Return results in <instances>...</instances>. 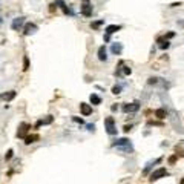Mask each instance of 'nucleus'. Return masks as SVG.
<instances>
[{
    "label": "nucleus",
    "instance_id": "obj_1",
    "mask_svg": "<svg viewBox=\"0 0 184 184\" xmlns=\"http://www.w3.org/2000/svg\"><path fill=\"white\" fill-rule=\"evenodd\" d=\"M104 127H106V132H107L109 135H115V133H117V127H115V120H113V117H107V118L104 120Z\"/></svg>",
    "mask_w": 184,
    "mask_h": 184
},
{
    "label": "nucleus",
    "instance_id": "obj_2",
    "mask_svg": "<svg viewBox=\"0 0 184 184\" xmlns=\"http://www.w3.org/2000/svg\"><path fill=\"white\" fill-rule=\"evenodd\" d=\"M167 175H169V172H167L164 167H159V169H156V170H153V172L150 173V181H156V179L164 178V176H167Z\"/></svg>",
    "mask_w": 184,
    "mask_h": 184
},
{
    "label": "nucleus",
    "instance_id": "obj_3",
    "mask_svg": "<svg viewBox=\"0 0 184 184\" xmlns=\"http://www.w3.org/2000/svg\"><path fill=\"white\" fill-rule=\"evenodd\" d=\"M29 129H31V126H29L28 123H21V124L18 126V130H17V136H18V138H25Z\"/></svg>",
    "mask_w": 184,
    "mask_h": 184
},
{
    "label": "nucleus",
    "instance_id": "obj_4",
    "mask_svg": "<svg viewBox=\"0 0 184 184\" xmlns=\"http://www.w3.org/2000/svg\"><path fill=\"white\" fill-rule=\"evenodd\" d=\"M81 14L84 17H90L92 15V6H90L89 0H84V2H83V5H81Z\"/></svg>",
    "mask_w": 184,
    "mask_h": 184
},
{
    "label": "nucleus",
    "instance_id": "obj_5",
    "mask_svg": "<svg viewBox=\"0 0 184 184\" xmlns=\"http://www.w3.org/2000/svg\"><path fill=\"white\" fill-rule=\"evenodd\" d=\"M35 31H37V25H35V23H26L23 34H25V35H31V34H34Z\"/></svg>",
    "mask_w": 184,
    "mask_h": 184
},
{
    "label": "nucleus",
    "instance_id": "obj_6",
    "mask_svg": "<svg viewBox=\"0 0 184 184\" xmlns=\"http://www.w3.org/2000/svg\"><path fill=\"white\" fill-rule=\"evenodd\" d=\"M15 98V90H9V92H5V94H0V100L3 101H11Z\"/></svg>",
    "mask_w": 184,
    "mask_h": 184
},
{
    "label": "nucleus",
    "instance_id": "obj_7",
    "mask_svg": "<svg viewBox=\"0 0 184 184\" xmlns=\"http://www.w3.org/2000/svg\"><path fill=\"white\" fill-rule=\"evenodd\" d=\"M23 23H25V18H23V17H17V18H14V21H12V29L14 31H18L21 26H23Z\"/></svg>",
    "mask_w": 184,
    "mask_h": 184
},
{
    "label": "nucleus",
    "instance_id": "obj_8",
    "mask_svg": "<svg viewBox=\"0 0 184 184\" xmlns=\"http://www.w3.org/2000/svg\"><path fill=\"white\" fill-rule=\"evenodd\" d=\"M80 110H81V113L84 115V117H87V115L92 113V107L87 103H80Z\"/></svg>",
    "mask_w": 184,
    "mask_h": 184
},
{
    "label": "nucleus",
    "instance_id": "obj_9",
    "mask_svg": "<svg viewBox=\"0 0 184 184\" xmlns=\"http://www.w3.org/2000/svg\"><path fill=\"white\" fill-rule=\"evenodd\" d=\"M138 109H140V104H138V103H130V104H124L123 106L124 112H136Z\"/></svg>",
    "mask_w": 184,
    "mask_h": 184
},
{
    "label": "nucleus",
    "instance_id": "obj_10",
    "mask_svg": "<svg viewBox=\"0 0 184 184\" xmlns=\"http://www.w3.org/2000/svg\"><path fill=\"white\" fill-rule=\"evenodd\" d=\"M38 140H40V136H38L37 133L26 135V136H25V144H32V143H35V141H38Z\"/></svg>",
    "mask_w": 184,
    "mask_h": 184
},
{
    "label": "nucleus",
    "instance_id": "obj_11",
    "mask_svg": "<svg viewBox=\"0 0 184 184\" xmlns=\"http://www.w3.org/2000/svg\"><path fill=\"white\" fill-rule=\"evenodd\" d=\"M112 146H130V143H129V140H127V138H120V140H115L113 143H112Z\"/></svg>",
    "mask_w": 184,
    "mask_h": 184
},
{
    "label": "nucleus",
    "instance_id": "obj_12",
    "mask_svg": "<svg viewBox=\"0 0 184 184\" xmlns=\"http://www.w3.org/2000/svg\"><path fill=\"white\" fill-rule=\"evenodd\" d=\"M107 55H106V46H100L98 48V60L101 61H106Z\"/></svg>",
    "mask_w": 184,
    "mask_h": 184
},
{
    "label": "nucleus",
    "instance_id": "obj_13",
    "mask_svg": "<svg viewBox=\"0 0 184 184\" xmlns=\"http://www.w3.org/2000/svg\"><path fill=\"white\" fill-rule=\"evenodd\" d=\"M51 123H52V117H51V115H48L46 118L38 120V121H37V124H35V127H40L41 124H51Z\"/></svg>",
    "mask_w": 184,
    "mask_h": 184
},
{
    "label": "nucleus",
    "instance_id": "obj_14",
    "mask_svg": "<svg viewBox=\"0 0 184 184\" xmlns=\"http://www.w3.org/2000/svg\"><path fill=\"white\" fill-rule=\"evenodd\" d=\"M166 115H167V112H166L163 107H159V109H156V110H155V117H156V118H159V120L166 118Z\"/></svg>",
    "mask_w": 184,
    "mask_h": 184
},
{
    "label": "nucleus",
    "instance_id": "obj_15",
    "mask_svg": "<svg viewBox=\"0 0 184 184\" xmlns=\"http://www.w3.org/2000/svg\"><path fill=\"white\" fill-rule=\"evenodd\" d=\"M121 29V26H118V25H109L107 28H106V34H113V32H117V31H120Z\"/></svg>",
    "mask_w": 184,
    "mask_h": 184
},
{
    "label": "nucleus",
    "instance_id": "obj_16",
    "mask_svg": "<svg viewBox=\"0 0 184 184\" xmlns=\"http://www.w3.org/2000/svg\"><path fill=\"white\" fill-rule=\"evenodd\" d=\"M121 49H123V44L121 43H113L112 44V52L113 54H117V55L121 54Z\"/></svg>",
    "mask_w": 184,
    "mask_h": 184
},
{
    "label": "nucleus",
    "instance_id": "obj_17",
    "mask_svg": "<svg viewBox=\"0 0 184 184\" xmlns=\"http://www.w3.org/2000/svg\"><path fill=\"white\" fill-rule=\"evenodd\" d=\"M158 43H159V48L161 49H167L169 46H170L169 40H166V38H158Z\"/></svg>",
    "mask_w": 184,
    "mask_h": 184
},
{
    "label": "nucleus",
    "instance_id": "obj_18",
    "mask_svg": "<svg viewBox=\"0 0 184 184\" xmlns=\"http://www.w3.org/2000/svg\"><path fill=\"white\" fill-rule=\"evenodd\" d=\"M89 100H90V103H92V104H100V103H101V98H100L97 94H90Z\"/></svg>",
    "mask_w": 184,
    "mask_h": 184
},
{
    "label": "nucleus",
    "instance_id": "obj_19",
    "mask_svg": "<svg viewBox=\"0 0 184 184\" xmlns=\"http://www.w3.org/2000/svg\"><path fill=\"white\" fill-rule=\"evenodd\" d=\"M23 69H25V71H28V69H29V60H28V57L23 58Z\"/></svg>",
    "mask_w": 184,
    "mask_h": 184
},
{
    "label": "nucleus",
    "instance_id": "obj_20",
    "mask_svg": "<svg viewBox=\"0 0 184 184\" xmlns=\"http://www.w3.org/2000/svg\"><path fill=\"white\" fill-rule=\"evenodd\" d=\"M120 92H121V87H120V86H113V87H112V94H115V95H118Z\"/></svg>",
    "mask_w": 184,
    "mask_h": 184
},
{
    "label": "nucleus",
    "instance_id": "obj_21",
    "mask_svg": "<svg viewBox=\"0 0 184 184\" xmlns=\"http://www.w3.org/2000/svg\"><path fill=\"white\" fill-rule=\"evenodd\" d=\"M12 155H14V150H12V149H9V150L6 152V155H5V159H6V161H8V159H11V158H12Z\"/></svg>",
    "mask_w": 184,
    "mask_h": 184
},
{
    "label": "nucleus",
    "instance_id": "obj_22",
    "mask_svg": "<svg viewBox=\"0 0 184 184\" xmlns=\"http://www.w3.org/2000/svg\"><path fill=\"white\" fill-rule=\"evenodd\" d=\"M147 83H149V84H156V83H158V78H156V77H150V78L147 80Z\"/></svg>",
    "mask_w": 184,
    "mask_h": 184
},
{
    "label": "nucleus",
    "instance_id": "obj_23",
    "mask_svg": "<svg viewBox=\"0 0 184 184\" xmlns=\"http://www.w3.org/2000/svg\"><path fill=\"white\" fill-rule=\"evenodd\" d=\"M100 25H103V20H98V21H95V23H92V28H98Z\"/></svg>",
    "mask_w": 184,
    "mask_h": 184
},
{
    "label": "nucleus",
    "instance_id": "obj_24",
    "mask_svg": "<svg viewBox=\"0 0 184 184\" xmlns=\"http://www.w3.org/2000/svg\"><path fill=\"white\" fill-rule=\"evenodd\" d=\"M175 161H176V155H172V156L169 158V163H170V164H173Z\"/></svg>",
    "mask_w": 184,
    "mask_h": 184
},
{
    "label": "nucleus",
    "instance_id": "obj_25",
    "mask_svg": "<svg viewBox=\"0 0 184 184\" xmlns=\"http://www.w3.org/2000/svg\"><path fill=\"white\" fill-rule=\"evenodd\" d=\"M173 35H175V32H167V34H166V35H164V38H166V40H167V38H172V37H173Z\"/></svg>",
    "mask_w": 184,
    "mask_h": 184
},
{
    "label": "nucleus",
    "instance_id": "obj_26",
    "mask_svg": "<svg viewBox=\"0 0 184 184\" xmlns=\"http://www.w3.org/2000/svg\"><path fill=\"white\" fill-rule=\"evenodd\" d=\"M123 72H124L126 75H129V74H130L132 71H130V67H124V69H123Z\"/></svg>",
    "mask_w": 184,
    "mask_h": 184
},
{
    "label": "nucleus",
    "instance_id": "obj_27",
    "mask_svg": "<svg viewBox=\"0 0 184 184\" xmlns=\"http://www.w3.org/2000/svg\"><path fill=\"white\" fill-rule=\"evenodd\" d=\"M72 120H74V121H77V123H80V124L83 123V120H81V118H77V117H74Z\"/></svg>",
    "mask_w": 184,
    "mask_h": 184
},
{
    "label": "nucleus",
    "instance_id": "obj_28",
    "mask_svg": "<svg viewBox=\"0 0 184 184\" xmlns=\"http://www.w3.org/2000/svg\"><path fill=\"white\" fill-rule=\"evenodd\" d=\"M130 127H132V126H124V132H129V130H130Z\"/></svg>",
    "mask_w": 184,
    "mask_h": 184
},
{
    "label": "nucleus",
    "instance_id": "obj_29",
    "mask_svg": "<svg viewBox=\"0 0 184 184\" xmlns=\"http://www.w3.org/2000/svg\"><path fill=\"white\" fill-rule=\"evenodd\" d=\"M110 109H112V110H113V112H115V110H117V109H118V106H117V104H113V106H112V107H110Z\"/></svg>",
    "mask_w": 184,
    "mask_h": 184
},
{
    "label": "nucleus",
    "instance_id": "obj_30",
    "mask_svg": "<svg viewBox=\"0 0 184 184\" xmlns=\"http://www.w3.org/2000/svg\"><path fill=\"white\" fill-rule=\"evenodd\" d=\"M179 184H184V178H181V182Z\"/></svg>",
    "mask_w": 184,
    "mask_h": 184
},
{
    "label": "nucleus",
    "instance_id": "obj_31",
    "mask_svg": "<svg viewBox=\"0 0 184 184\" xmlns=\"http://www.w3.org/2000/svg\"><path fill=\"white\" fill-rule=\"evenodd\" d=\"M0 21H2V18H0Z\"/></svg>",
    "mask_w": 184,
    "mask_h": 184
}]
</instances>
